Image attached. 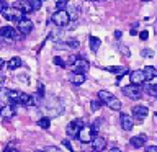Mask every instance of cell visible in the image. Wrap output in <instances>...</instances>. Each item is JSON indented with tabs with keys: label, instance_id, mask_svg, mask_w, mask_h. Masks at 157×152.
<instances>
[{
	"label": "cell",
	"instance_id": "2e32d148",
	"mask_svg": "<svg viewBox=\"0 0 157 152\" xmlns=\"http://www.w3.org/2000/svg\"><path fill=\"white\" fill-rule=\"evenodd\" d=\"M15 113H17V110H15V103H12V105H3V108H2V116L5 118V120L13 118Z\"/></svg>",
	"mask_w": 157,
	"mask_h": 152
},
{
	"label": "cell",
	"instance_id": "ac0fdd59",
	"mask_svg": "<svg viewBox=\"0 0 157 152\" xmlns=\"http://www.w3.org/2000/svg\"><path fill=\"white\" fill-rule=\"evenodd\" d=\"M142 70H144V75H146V80H147V82L157 77V69L152 67V66H146Z\"/></svg>",
	"mask_w": 157,
	"mask_h": 152
},
{
	"label": "cell",
	"instance_id": "d6a6232c",
	"mask_svg": "<svg viewBox=\"0 0 157 152\" xmlns=\"http://www.w3.org/2000/svg\"><path fill=\"white\" fill-rule=\"evenodd\" d=\"M137 23H134V25H132V28L129 29V33H131V36H136V34H137Z\"/></svg>",
	"mask_w": 157,
	"mask_h": 152
},
{
	"label": "cell",
	"instance_id": "ee69618b",
	"mask_svg": "<svg viewBox=\"0 0 157 152\" xmlns=\"http://www.w3.org/2000/svg\"><path fill=\"white\" fill-rule=\"evenodd\" d=\"M38 152H46V150H38Z\"/></svg>",
	"mask_w": 157,
	"mask_h": 152
},
{
	"label": "cell",
	"instance_id": "e575fe53",
	"mask_svg": "<svg viewBox=\"0 0 157 152\" xmlns=\"http://www.w3.org/2000/svg\"><path fill=\"white\" fill-rule=\"evenodd\" d=\"M146 152H157V146H147Z\"/></svg>",
	"mask_w": 157,
	"mask_h": 152
},
{
	"label": "cell",
	"instance_id": "7c38bea8",
	"mask_svg": "<svg viewBox=\"0 0 157 152\" xmlns=\"http://www.w3.org/2000/svg\"><path fill=\"white\" fill-rule=\"evenodd\" d=\"M90 67V64L85 59H77L75 64H74V72H80V74H85Z\"/></svg>",
	"mask_w": 157,
	"mask_h": 152
},
{
	"label": "cell",
	"instance_id": "4316f807",
	"mask_svg": "<svg viewBox=\"0 0 157 152\" xmlns=\"http://www.w3.org/2000/svg\"><path fill=\"white\" fill-rule=\"evenodd\" d=\"M29 3H31V7L34 10H39V8H41V5H43V0H29Z\"/></svg>",
	"mask_w": 157,
	"mask_h": 152
},
{
	"label": "cell",
	"instance_id": "4dcf8cb0",
	"mask_svg": "<svg viewBox=\"0 0 157 152\" xmlns=\"http://www.w3.org/2000/svg\"><path fill=\"white\" fill-rule=\"evenodd\" d=\"M44 150H46V152H61L57 147H54V146H46V147H44Z\"/></svg>",
	"mask_w": 157,
	"mask_h": 152
},
{
	"label": "cell",
	"instance_id": "7bdbcfd3",
	"mask_svg": "<svg viewBox=\"0 0 157 152\" xmlns=\"http://www.w3.org/2000/svg\"><path fill=\"white\" fill-rule=\"evenodd\" d=\"M154 87H155V90H157V83H155V85H154Z\"/></svg>",
	"mask_w": 157,
	"mask_h": 152
},
{
	"label": "cell",
	"instance_id": "e0dca14e",
	"mask_svg": "<svg viewBox=\"0 0 157 152\" xmlns=\"http://www.w3.org/2000/svg\"><path fill=\"white\" fill-rule=\"evenodd\" d=\"M36 100H34V97L28 95V93H21V97H20V105H25V106H33Z\"/></svg>",
	"mask_w": 157,
	"mask_h": 152
},
{
	"label": "cell",
	"instance_id": "603a6c76",
	"mask_svg": "<svg viewBox=\"0 0 157 152\" xmlns=\"http://www.w3.org/2000/svg\"><path fill=\"white\" fill-rule=\"evenodd\" d=\"M101 100H100V98H98V100H93L92 103H90V108H92V111H98V110H100V106H101Z\"/></svg>",
	"mask_w": 157,
	"mask_h": 152
},
{
	"label": "cell",
	"instance_id": "9c48e42d",
	"mask_svg": "<svg viewBox=\"0 0 157 152\" xmlns=\"http://www.w3.org/2000/svg\"><path fill=\"white\" fill-rule=\"evenodd\" d=\"M129 80H131V83H134V85H141V83L147 82L146 75H144V70H132L129 74Z\"/></svg>",
	"mask_w": 157,
	"mask_h": 152
},
{
	"label": "cell",
	"instance_id": "d590c367",
	"mask_svg": "<svg viewBox=\"0 0 157 152\" xmlns=\"http://www.w3.org/2000/svg\"><path fill=\"white\" fill-rule=\"evenodd\" d=\"M62 144H64V146H66V147H67V149H69V150H71V152H74V150H72V146H71V142H69L67 139H64V141H62Z\"/></svg>",
	"mask_w": 157,
	"mask_h": 152
},
{
	"label": "cell",
	"instance_id": "30bf717a",
	"mask_svg": "<svg viewBox=\"0 0 157 152\" xmlns=\"http://www.w3.org/2000/svg\"><path fill=\"white\" fill-rule=\"evenodd\" d=\"M120 124H121V127H123L124 131H131V129H132V126H134V123H132L131 115L121 113V116H120Z\"/></svg>",
	"mask_w": 157,
	"mask_h": 152
},
{
	"label": "cell",
	"instance_id": "7a4b0ae2",
	"mask_svg": "<svg viewBox=\"0 0 157 152\" xmlns=\"http://www.w3.org/2000/svg\"><path fill=\"white\" fill-rule=\"evenodd\" d=\"M97 137V132L92 126H83L80 132H78L77 139L82 142V144H88V142H93V139Z\"/></svg>",
	"mask_w": 157,
	"mask_h": 152
},
{
	"label": "cell",
	"instance_id": "4fadbf2b",
	"mask_svg": "<svg viewBox=\"0 0 157 152\" xmlns=\"http://www.w3.org/2000/svg\"><path fill=\"white\" fill-rule=\"evenodd\" d=\"M92 147H93V150H95V152L105 150V147H106V139H105V137H101V136H97L95 139H93V142H92Z\"/></svg>",
	"mask_w": 157,
	"mask_h": 152
},
{
	"label": "cell",
	"instance_id": "5b68a950",
	"mask_svg": "<svg viewBox=\"0 0 157 152\" xmlns=\"http://www.w3.org/2000/svg\"><path fill=\"white\" fill-rule=\"evenodd\" d=\"M18 29H15L12 26H2V29H0V36H2L3 41H15V39H18Z\"/></svg>",
	"mask_w": 157,
	"mask_h": 152
},
{
	"label": "cell",
	"instance_id": "f6af8a7d",
	"mask_svg": "<svg viewBox=\"0 0 157 152\" xmlns=\"http://www.w3.org/2000/svg\"><path fill=\"white\" fill-rule=\"evenodd\" d=\"M95 2H100V0H95Z\"/></svg>",
	"mask_w": 157,
	"mask_h": 152
},
{
	"label": "cell",
	"instance_id": "7402d4cb",
	"mask_svg": "<svg viewBox=\"0 0 157 152\" xmlns=\"http://www.w3.org/2000/svg\"><path fill=\"white\" fill-rule=\"evenodd\" d=\"M38 124H39V127H43V129H48L49 126H51V120H49V118H41V120L38 121Z\"/></svg>",
	"mask_w": 157,
	"mask_h": 152
},
{
	"label": "cell",
	"instance_id": "5bb4252c",
	"mask_svg": "<svg viewBox=\"0 0 157 152\" xmlns=\"http://www.w3.org/2000/svg\"><path fill=\"white\" fill-rule=\"evenodd\" d=\"M69 80H71L72 85H82L85 82V74H80V72H72L69 75Z\"/></svg>",
	"mask_w": 157,
	"mask_h": 152
},
{
	"label": "cell",
	"instance_id": "836d02e7",
	"mask_svg": "<svg viewBox=\"0 0 157 152\" xmlns=\"http://www.w3.org/2000/svg\"><path fill=\"white\" fill-rule=\"evenodd\" d=\"M0 5H2V7H0V8H2V13L3 12H8V3L5 2V0H2V3H0Z\"/></svg>",
	"mask_w": 157,
	"mask_h": 152
},
{
	"label": "cell",
	"instance_id": "f1b7e54d",
	"mask_svg": "<svg viewBox=\"0 0 157 152\" xmlns=\"http://www.w3.org/2000/svg\"><path fill=\"white\" fill-rule=\"evenodd\" d=\"M100 126H101V120H97V121H93V124H92V127L95 129V132H98V129H100Z\"/></svg>",
	"mask_w": 157,
	"mask_h": 152
},
{
	"label": "cell",
	"instance_id": "6da1fadb",
	"mask_svg": "<svg viewBox=\"0 0 157 152\" xmlns=\"http://www.w3.org/2000/svg\"><path fill=\"white\" fill-rule=\"evenodd\" d=\"M98 98H100V100L105 103L108 108H111V110H115V111L121 110V101L118 100L113 93L108 92V90H100V92H98Z\"/></svg>",
	"mask_w": 157,
	"mask_h": 152
},
{
	"label": "cell",
	"instance_id": "d4e9b609",
	"mask_svg": "<svg viewBox=\"0 0 157 152\" xmlns=\"http://www.w3.org/2000/svg\"><path fill=\"white\" fill-rule=\"evenodd\" d=\"M67 3H69V0H57V2H56V7H57V10H66Z\"/></svg>",
	"mask_w": 157,
	"mask_h": 152
},
{
	"label": "cell",
	"instance_id": "8fae6325",
	"mask_svg": "<svg viewBox=\"0 0 157 152\" xmlns=\"http://www.w3.org/2000/svg\"><path fill=\"white\" fill-rule=\"evenodd\" d=\"M146 141H147V136H146V134H137V136H134V137H131L129 144L134 147V149H141V147H144Z\"/></svg>",
	"mask_w": 157,
	"mask_h": 152
},
{
	"label": "cell",
	"instance_id": "ffe728a7",
	"mask_svg": "<svg viewBox=\"0 0 157 152\" xmlns=\"http://www.w3.org/2000/svg\"><path fill=\"white\" fill-rule=\"evenodd\" d=\"M21 67V59L20 57H12L8 61V69H12V70H15V69Z\"/></svg>",
	"mask_w": 157,
	"mask_h": 152
},
{
	"label": "cell",
	"instance_id": "60d3db41",
	"mask_svg": "<svg viewBox=\"0 0 157 152\" xmlns=\"http://www.w3.org/2000/svg\"><path fill=\"white\" fill-rule=\"evenodd\" d=\"M142 2H151V0H142Z\"/></svg>",
	"mask_w": 157,
	"mask_h": 152
},
{
	"label": "cell",
	"instance_id": "52a82bcc",
	"mask_svg": "<svg viewBox=\"0 0 157 152\" xmlns=\"http://www.w3.org/2000/svg\"><path fill=\"white\" fill-rule=\"evenodd\" d=\"M17 29L20 31L21 36H26V34H29L33 31V21H31V20H28V18H21L18 21V25H17Z\"/></svg>",
	"mask_w": 157,
	"mask_h": 152
},
{
	"label": "cell",
	"instance_id": "3957f363",
	"mask_svg": "<svg viewBox=\"0 0 157 152\" xmlns=\"http://www.w3.org/2000/svg\"><path fill=\"white\" fill-rule=\"evenodd\" d=\"M69 21H71V13L66 12V10H57V12L52 15V23L59 28L67 26Z\"/></svg>",
	"mask_w": 157,
	"mask_h": 152
},
{
	"label": "cell",
	"instance_id": "1f68e13d",
	"mask_svg": "<svg viewBox=\"0 0 157 152\" xmlns=\"http://www.w3.org/2000/svg\"><path fill=\"white\" fill-rule=\"evenodd\" d=\"M139 38L142 39V41H146V39L149 38V33H147L146 29H144V31H141V33H139Z\"/></svg>",
	"mask_w": 157,
	"mask_h": 152
},
{
	"label": "cell",
	"instance_id": "b9f144b4",
	"mask_svg": "<svg viewBox=\"0 0 157 152\" xmlns=\"http://www.w3.org/2000/svg\"><path fill=\"white\" fill-rule=\"evenodd\" d=\"M154 116H155V120H157V111H155V115H154Z\"/></svg>",
	"mask_w": 157,
	"mask_h": 152
},
{
	"label": "cell",
	"instance_id": "484cf974",
	"mask_svg": "<svg viewBox=\"0 0 157 152\" xmlns=\"http://www.w3.org/2000/svg\"><path fill=\"white\" fill-rule=\"evenodd\" d=\"M141 56L142 57H154V51H152V49H142Z\"/></svg>",
	"mask_w": 157,
	"mask_h": 152
},
{
	"label": "cell",
	"instance_id": "bcb514c9",
	"mask_svg": "<svg viewBox=\"0 0 157 152\" xmlns=\"http://www.w3.org/2000/svg\"><path fill=\"white\" fill-rule=\"evenodd\" d=\"M87 2H90V0H87Z\"/></svg>",
	"mask_w": 157,
	"mask_h": 152
},
{
	"label": "cell",
	"instance_id": "44dd1931",
	"mask_svg": "<svg viewBox=\"0 0 157 152\" xmlns=\"http://www.w3.org/2000/svg\"><path fill=\"white\" fill-rule=\"evenodd\" d=\"M108 72H113V74H118V75H123L126 74V69L124 67H120V66H110V67H105Z\"/></svg>",
	"mask_w": 157,
	"mask_h": 152
},
{
	"label": "cell",
	"instance_id": "f35d334b",
	"mask_svg": "<svg viewBox=\"0 0 157 152\" xmlns=\"http://www.w3.org/2000/svg\"><path fill=\"white\" fill-rule=\"evenodd\" d=\"M3 152H20V150H17V149H12V147H7Z\"/></svg>",
	"mask_w": 157,
	"mask_h": 152
},
{
	"label": "cell",
	"instance_id": "d6986e66",
	"mask_svg": "<svg viewBox=\"0 0 157 152\" xmlns=\"http://www.w3.org/2000/svg\"><path fill=\"white\" fill-rule=\"evenodd\" d=\"M88 44H90V49H92V51L97 52L98 48H100V44H101V41H100L97 36H90V38H88Z\"/></svg>",
	"mask_w": 157,
	"mask_h": 152
},
{
	"label": "cell",
	"instance_id": "277c9868",
	"mask_svg": "<svg viewBox=\"0 0 157 152\" xmlns=\"http://www.w3.org/2000/svg\"><path fill=\"white\" fill-rule=\"evenodd\" d=\"M83 126H85V124H83L82 120H74V121H71V123L67 124V129H66L67 136H69V137H77L78 132H80V129H82Z\"/></svg>",
	"mask_w": 157,
	"mask_h": 152
},
{
	"label": "cell",
	"instance_id": "cb8c5ba5",
	"mask_svg": "<svg viewBox=\"0 0 157 152\" xmlns=\"http://www.w3.org/2000/svg\"><path fill=\"white\" fill-rule=\"evenodd\" d=\"M146 93H149L151 97L157 98V90H155V87H154V85H147V87H146Z\"/></svg>",
	"mask_w": 157,
	"mask_h": 152
},
{
	"label": "cell",
	"instance_id": "9a60e30c",
	"mask_svg": "<svg viewBox=\"0 0 157 152\" xmlns=\"http://www.w3.org/2000/svg\"><path fill=\"white\" fill-rule=\"evenodd\" d=\"M15 7L20 8L23 13H29V12H33V7H31V3H29V0H17V3H15Z\"/></svg>",
	"mask_w": 157,
	"mask_h": 152
},
{
	"label": "cell",
	"instance_id": "f546056e",
	"mask_svg": "<svg viewBox=\"0 0 157 152\" xmlns=\"http://www.w3.org/2000/svg\"><path fill=\"white\" fill-rule=\"evenodd\" d=\"M36 95H39V97H44V85H43V83H38V93H36Z\"/></svg>",
	"mask_w": 157,
	"mask_h": 152
},
{
	"label": "cell",
	"instance_id": "ba28073f",
	"mask_svg": "<svg viewBox=\"0 0 157 152\" xmlns=\"http://www.w3.org/2000/svg\"><path fill=\"white\" fill-rule=\"evenodd\" d=\"M147 115H149V108L144 106V105H136L132 108V118L137 121H142Z\"/></svg>",
	"mask_w": 157,
	"mask_h": 152
},
{
	"label": "cell",
	"instance_id": "74e56055",
	"mask_svg": "<svg viewBox=\"0 0 157 152\" xmlns=\"http://www.w3.org/2000/svg\"><path fill=\"white\" fill-rule=\"evenodd\" d=\"M115 38H116V39L121 38V31H120V29H116V31H115Z\"/></svg>",
	"mask_w": 157,
	"mask_h": 152
},
{
	"label": "cell",
	"instance_id": "8992f818",
	"mask_svg": "<svg viewBox=\"0 0 157 152\" xmlns=\"http://www.w3.org/2000/svg\"><path fill=\"white\" fill-rule=\"evenodd\" d=\"M123 93H124L126 97H129L131 100H139L141 95H142L139 85H134V83H131V85H128V87H123Z\"/></svg>",
	"mask_w": 157,
	"mask_h": 152
},
{
	"label": "cell",
	"instance_id": "8d00e7d4",
	"mask_svg": "<svg viewBox=\"0 0 157 152\" xmlns=\"http://www.w3.org/2000/svg\"><path fill=\"white\" fill-rule=\"evenodd\" d=\"M120 49H121V52H123V54H124V56H129V49H128L126 46H121Z\"/></svg>",
	"mask_w": 157,
	"mask_h": 152
},
{
	"label": "cell",
	"instance_id": "83f0119b",
	"mask_svg": "<svg viewBox=\"0 0 157 152\" xmlns=\"http://www.w3.org/2000/svg\"><path fill=\"white\" fill-rule=\"evenodd\" d=\"M54 64H57V66H61V67H66L67 66V61H62L59 56H56V57H54Z\"/></svg>",
	"mask_w": 157,
	"mask_h": 152
},
{
	"label": "cell",
	"instance_id": "ab89813d",
	"mask_svg": "<svg viewBox=\"0 0 157 152\" xmlns=\"http://www.w3.org/2000/svg\"><path fill=\"white\" fill-rule=\"evenodd\" d=\"M108 152H121V149H118V147H111Z\"/></svg>",
	"mask_w": 157,
	"mask_h": 152
}]
</instances>
